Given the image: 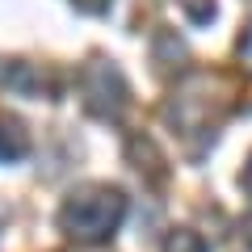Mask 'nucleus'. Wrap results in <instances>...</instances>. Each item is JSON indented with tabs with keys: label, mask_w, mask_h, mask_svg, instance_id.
I'll return each mask as SVG.
<instances>
[{
	"label": "nucleus",
	"mask_w": 252,
	"mask_h": 252,
	"mask_svg": "<svg viewBox=\"0 0 252 252\" xmlns=\"http://www.w3.org/2000/svg\"><path fill=\"white\" fill-rule=\"evenodd\" d=\"M80 93H84V105H89L97 118H118V114H122V105H126L122 72H118L114 63H101V59L84 67Z\"/></svg>",
	"instance_id": "f03ea898"
},
{
	"label": "nucleus",
	"mask_w": 252,
	"mask_h": 252,
	"mask_svg": "<svg viewBox=\"0 0 252 252\" xmlns=\"http://www.w3.org/2000/svg\"><path fill=\"white\" fill-rule=\"evenodd\" d=\"M122 215H126L122 193L109 189V185H93V189H80V193L67 198L59 223H63V231L76 235V240H105V235H114V227L122 223Z\"/></svg>",
	"instance_id": "f257e3e1"
},
{
	"label": "nucleus",
	"mask_w": 252,
	"mask_h": 252,
	"mask_svg": "<svg viewBox=\"0 0 252 252\" xmlns=\"http://www.w3.org/2000/svg\"><path fill=\"white\" fill-rule=\"evenodd\" d=\"M181 9H185V17L193 21V26H206V21L215 17V0H181Z\"/></svg>",
	"instance_id": "423d86ee"
},
{
	"label": "nucleus",
	"mask_w": 252,
	"mask_h": 252,
	"mask_svg": "<svg viewBox=\"0 0 252 252\" xmlns=\"http://www.w3.org/2000/svg\"><path fill=\"white\" fill-rule=\"evenodd\" d=\"M240 235H244V244H248V248H252V215H248V219H244V223H240Z\"/></svg>",
	"instance_id": "1a4fd4ad"
},
{
	"label": "nucleus",
	"mask_w": 252,
	"mask_h": 252,
	"mask_svg": "<svg viewBox=\"0 0 252 252\" xmlns=\"http://www.w3.org/2000/svg\"><path fill=\"white\" fill-rule=\"evenodd\" d=\"M181 59H185V42H181L177 34H168V30H160V34H156V63H160V67H172V63H177L181 67Z\"/></svg>",
	"instance_id": "20e7f679"
},
{
	"label": "nucleus",
	"mask_w": 252,
	"mask_h": 252,
	"mask_svg": "<svg viewBox=\"0 0 252 252\" xmlns=\"http://www.w3.org/2000/svg\"><path fill=\"white\" fill-rule=\"evenodd\" d=\"M240 185H244V193H248V198H252V160L244 164V177H240Z\"/></svg>",
	"instance_id": "6e6552de"
},
{
	"label": "nucleus",
	"mask_w": 252,
	"mask_h": 252,
	"mask_svg": "<svg viewBox=\"0 0 252 252\" xmlns=\"http://www.w3.org/2000/svg\"><path fill=\"white\" fill-rule=\"evenodd\" d=\"M26 147H30V139L21 130V122L0 118V160H17V156H26Z\"/></svg>",
	"instance_id": "7ed1b4c3"
},
{
	"label": "nucleus",
	"mask_w": 252,
	"mask_h": 252,
	"mask_svg": "<svg viewBox=\"0 0 252 252\" xmlns=\"http://www.w3.org/2000/svg\"><path fill=\"white\" fill-rule=\"evenodd\" d=\"M240 63H244V67L252 72V26L244 30V38H240Z\"/></svg>",
	"instance_id": "0eeeda50"
},
{
	"label": "nucleus",
	"mask_w": 252,
	"mask_h": 252,
	"mask_svg": "<svg viewBox=\"0 0 252 252\" xmlns=\"http://www.w3.org/2000/svg\"><path fill=\"white\" fill-rule=\"evenodd\" d=\"M164 252H206V240H202L198 231L181 227V231H172L168 240H164Z\"/></svg>",
	"instance_id": "39448f33"
}]
</instances>
